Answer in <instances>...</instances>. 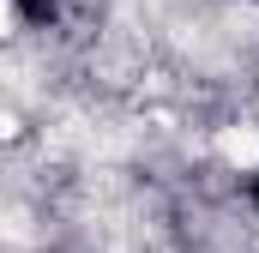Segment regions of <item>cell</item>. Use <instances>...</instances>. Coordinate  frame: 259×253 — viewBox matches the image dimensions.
Here are the masks:
<instances>
[{"label": "cell", "instance_id": "1", "mask_svg": "<svg viewBox=\"0 0 259 253\" xmlns=\"http://www.w3.org/2000/svg\"><path fill=\"white\" fill-rule=\"evenodd\" d=\"M217 157H223L229 169H259V133H253L247 121L217 126Z\"/></svg>", "mask_w": 259, "mask_h": 253}, {"label": "cell", "instance_id": "2", "mask_svg": "<svg viewBox=\"0 0 259 253\" xmlns=\"http://www.w3.org/2000/svg\"><path fill=\"white\" fill-rule=\"evenodd\" d=\"M6 24H12V6H6V0H0V36H6Z\"/></svg>", "mask_w": 259, "mask_h": 253}]
</instances>
